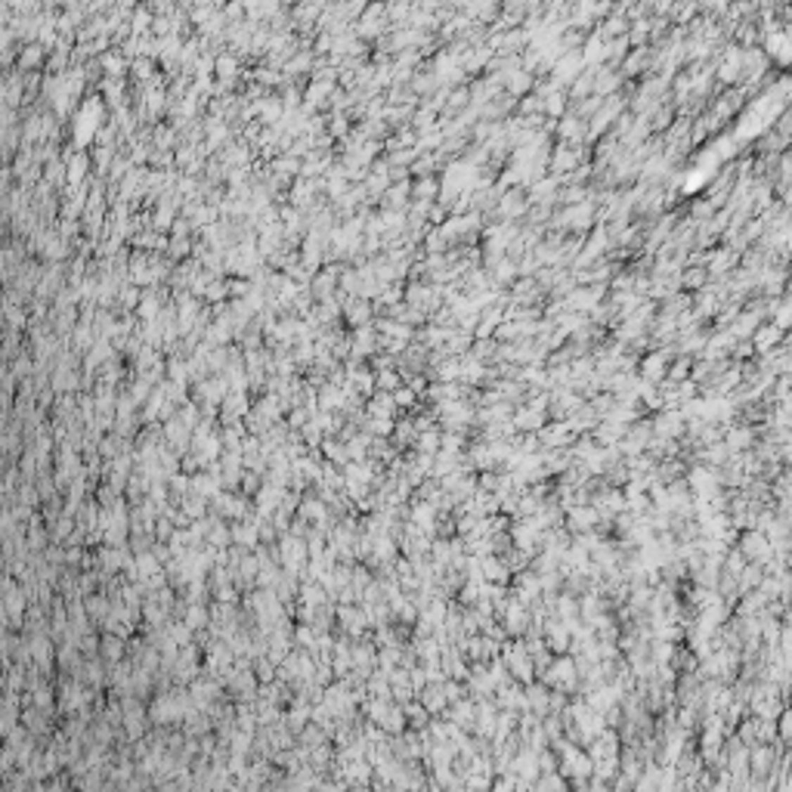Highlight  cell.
Returning a JSON list of instances; mask_svg holds the SVG:
<instances>
[{
	"instance_id": "obj_6",
	"label": "cell",
	"mask_w": 792,
	"mask_h": 792,
	"mask_svg": "<svg viewBox=\"0 0 792 792\" xmlns=\"http://www.w3.org/2000/svg\"><path fill=\"white\" fill-rule=\"evenodd\" d=\"M418 700L427 705V712H430V715H446V709H449L446 681H430V684L418 694Z\"/></svg>"
},
{
	"instance_id": "obj_4",
	"label": "cell",
	"mask_w": 792,
	"mask_h": 792,
	"mask_svg": "<svg viewBox=\"0 0 792 792\" xmlns=\"http://www.w3.org/2000/svg\"><path fill=\"white\" fill-rule=\"evenodd\" d=\"M576 663L573 659H557V663H551L545 669V684L557 687V694H570L573 687H576Z\"/></svg>"
},
{
	"instance_id": "obj_12",
	"label": "cell",
	"mask_w": 792,
	"mask_h": 792,
	"mask_svg": "<svg viewBox=\"0 0 792 792\" xmlns=\"http://www.w3.org/2000/svg\"><path fill=\"white\" fill-rule=\"evenodd\" d=\"M653 430L659 433V437L672 440V437H678V433L684 430V421H681V415H678V411H663V415L656 418Z\"/></svg>"
},
{
	"instance_id": "obj_16",
	"label": "cell",
	"mask_w": 792,
	"mask_h": 792,
	"mask_svg": "<svg viewBox=\"0 0 792 792\" xmlns=\"http://www.w3.org/2000/svg\"><path fill=\"white\" fill-rule=\"evenodd\" d=\"M400 378H402V375H400L396 369H381V371H375V387H378L381 393H393L396 387H402Z\"/></svg>"
},
{
	"instance_id": "obj_2",
	"label": "cell",
	"mask_w": 792,
	"mask_h": 792,
	"mask_svg": "<svg viewBox=\"0 0 792 792\" xmlns=\"http://www.w3.org/2000/svg\"><path fill=\"white\" fill-rule=\"evenodd\" d=\"M504 669L511 672L514 681H526V684H530V681L535 678V659L530 653V647L520 644V641L508 644V647H504Z\"/></svg>"
},
{
	"instance_id": "obj_10",
	"label": "cell",
	"mask_w": 792,
	"mask_h": 792,
	"mask_svg": "<svg viewBox=\"0 0 792 792\" xmlns=\"http://www.w3.org/2000/svg\"><path fill=\"white\" fill-rule=\"evenodd\" d=\"M597 520H601V514H597L594 504H592V508H585V504H573V508H570V530H573V532H588V530H594Z\"/></svg>"
},
{
	"instance_id": "obj_1",
	"label": "cell",
	"mask_w": 792,
	"mask_h": 792,
	"mask_svg": "<svg viewBox=\"0 0 792 792\" xmlns=\"http://www.w3.org/2000/svg\"><path fill=\"white\" fill-rule=\"evenodd\" d=\"M338 628L347 634V638L359 641L371 634V619L362 603H338Z\"/></svg>"
},
{
	"instance_id": "obj_13",
	"label": "cell",
	"mask_w": 792,
	"mask_h": 792,
	"mask_svg": "<svg viewBox=\"0 0 792 792\" xmlns=\"http://www.w3.org/2000/svg\"><path fill=\"white\" fill-rule=\"evenodd\" d=\"M375 353H378V338L371 335V328H362L359 325V331L353 335V356L366 359V356H375Z\"/></svg>"
},
{
	"instance_id": "obj_17",
	"label": "cell",
	"mask_w": 792,
	"mask_h": 792,
	"mask_svg": "<svg viewBox=\"0 0 792 792\" xmlns=\"http://www.w3.org/2000/svg\"><path fill=\"white\" fill-rule=\"evenodd\" d=\"M263 486V473H257V471H245V477H242V483H238V489H242L245 495H257V489Z\"/></svg>"
},
{
	"instance_id": "obj_9",
	"label": "cell",
	"mask_w": 792,
	"mask_h": 792,
	"mask_svg": "<svg viewBox=\"0 0 792 792\" xmlns=\"http://www.w3.org/2000/svg\"><path fill=\"white\" fill-rule=\"evenodd\" d=\"M99 656H103L108 665H115V663H121V659H127V638H121V634H112V632H103V647H99Z\"/></svg>"
},
{
	"instance_id": "obj_11",
	"label": "cell",
	"mask_w": 792,
	"mask_h": 792,
	"mask_svg": "<svg viewBox=\"0 0 792 792\" xmlns=\"http://www.w3.org/2000/svg\"><path fill=\"white\" fill-rule=\"evenodd\" d=\"M415 440H418L415 421H411V418H400L393 427V433H390V442L396 449H409V446H415Z\"/></svg>"
},
{
	"instance_id": "obj_3",
	"label": "cell",
	"mask_w": 792,
	"mask_h": 792,
	"mask_svg": "<svg viewBox=\"0 0 792 792\" xmlns=\"http://www.w3.org/2000/svg\"><path fill=\"white\" fill-rule=\"evenodd\" d=\"M251 406H254V402L248 400V390H229L226 400H223V406H220V418H217V424L226 427V424L245 421V415L251 411Z\"/></svg>"
},
{
	"instance_id": "obj_5",
	"label": "cell",
	"mask_w": 792,
	"mask_h": 792,
	"mask_svg": "<svg viewBox=\"0 0 792 792\" xmlns=\"http://www.w3.org/2000/svg\"><path fill=\"white\" fill-rule=\"evenodd\" d=\"M285 492H288V486H279V483H267L263 480V486L257 489V495H254V511H257V517H273L279 511V504H282Z\"/></svg>"
},
{
	"instance_id": "obj_19",
	"label": "cell",
	"mask_w": 792,
	"mask_h": 792,
	"mask_svg": "<svg viewBox=\"0 0 792 792\" xmlns=\"http://www.w3.org/2000/svg\"><path fill=\"white\" fill-rule=\"evenodd\" d=\"M155 313H158V298L146 294V298L139 300V316H143L146 322H152V319H155Z\"/></svg>"
},
{
	"instance_id": "obj_8",
	"label": "cell",
	"mask_w": 792,
	"mask_h": 792,
	"mask_svg": "<svg viewBox=\"0 0 792 792\" xmlns=\"http://www.w3.org/2000/svg\"><path fill=\"white\" fill-rule=\"evenodd\" d=\"M183 622L192 628V632H205L211 628V603L207 601H198V603H186V613H183Z\"/></svg>"
},
{
	"instance_id": "obj_20",
	"label": "cell",
	"mask_w": 792,
	"mask_h": 792,
	"mask_svg": "<svg viewBox=\"0 0 792 792\" xmlns=\"http://www.w3.org/2000/svg\"><path fill=\"white\" fill-rule=\"evenodd\" d=\"M84 167H87V155H77L72 165H68V180H72V183H81Z\"/></svg>"
},
{
	"instance_id": "obj_15",
	"label": "cell",
	"mask_w": 792,
	"mask_h": 792,
	"mask_svg": "<svg viewBox=\"0 0 792 792\" xmlns=\"http://www.w3.org/2000/svg\"><path fill=\"white\" fill-rule=\"evenodd\" d=\"M526 705H530L532 709V715H545V712L551 709V694L545 687H530L526 690Z\"/></svg>"
},
{
	"instance_id": "obj_21",
	"label": "cell",
	"mask_w": 792,
	"mask_h": 792,
	"mask_svg": "<svg viewBox=\"0 0 792 792\" xmlns=\"http://www.w3.org/2000/svg\"><path fill=\"white\" fill-rule=\"evenodd\" d=\"M31 369H34V366H31V359H28V356H25V353H22V356H19V359H15V366H13V375H15V378H19V381H28V375H31Z\"/></svg>"
},
{
	"instance_id": "obj_7",
	"label": "cell",
	"mask_w": 792,
	"mask_h": 792,
	"mask_svg": "<svg viewBox=\"0 0 792 792\" xmlns=\"http://www.w3.org/2000/svg\"><path fill=\"white\" fill-rule=\"evenodd\" d=\"M561 752H563V762H561V771H563V774H573V777H585V774L594 771L592 755H582L576 746H566V743H563Z\"/></svg>"
},
{
	"instance_id": "obj_14",
	"label": "cell",
	"mask_w": 792,
	"mask_h": 792,
	"mask_svg": "<svg viewBox=\"0 0 792 792\" xmlns=\"http://www.w3.org/2000/svg\"><path fill=\"white\" fill-rule=\"evenodd\" d=\"M344 319L350 325H366L371 319V307L366 300H347L344 304Z\"/></svg>"
},
{
	"instance_id": "obj_18",
	"label": "cell",
	"mask_w": 792,
	"mask_h": 792,
	"mask_svg": "<svg viewBox=\"0 0 792 792\" xmlns=\"http://www.w3.org/2000/svg\"><path fill=\"white\" fill-rule=\"evenodd\" d=\"M393 400H396V406H400V411L418 406V393L411 390V387H396V390H393Z\"/></svg>"
}]
</instances>
